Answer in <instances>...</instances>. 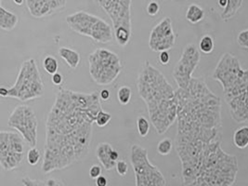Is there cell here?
<instances>
[{
	"mask_svg": "<svg viewBox=\"0 0 248 186\" xmlns=\"http://www.w3.org/2000/svg\"><path fill=\"white\" fill-rule=\"evenodd\" d=\"M100 93L60 88L46 119L42 170L48 173L84 159L90 150L92 125L102 110Z\"/></svg>",
	"mask_w": 248,
	"mask_h": 186,
	"instance_id": "obj_1",
	"label": "cell"
},
{
	"mask_svg": "<svg viewBox=\"0 0 248 186\" xmlns=\"http://www.w3.org/2000/svg\"><path fill=\"white\" fill-rule=\"evenodd\" d=\"M178 132L176 140L209 143L221 139V100L203 78H192L186 89L176 91Z\"/></svg>",
	"mask_w": 248,
	"mask_h": 186,
	"instance_id": "obj_2",
	"label": "cell"
},
{
	"mask_svg": "<svg viewBox=\"0 0 248 186\" xmlns=\"http://www.w3.org/2000/svg\"><path fill=\"white\" fill-rule=\"evenodd\" d=\"M138 91L145 102L150 121L158 134L166 133L178 119L176 92L166 77L148 61L138 77Z\"/></svg>",
	"mask_w": 248,
	"mask_h": 186,
	"instance_id": "obj_3",
	"label": "cell"
},
{
	"mask_svg": "<svg viewBox=\"0 0 248 186\" xmlns=\"http://www.w3.org/2000/svg\"><path fill=\"white\" fill-rule=\"evenodd\" d=\"M239 170L237 157L221 148V139L204 146L194 186H232Z\"/></svg>",
	"mask_w": 248,
	"mask_h": 186,
	"instance_id": "obj_4",
	"label": "cell"
},
{
	"mask_svg": "<svg viewBox=\"0 0 248 186\" xmlns=\"http://www.w3.org/2000/svg\"><path fill=\"white\" fill-rule=\"evenodd\" d=\"M212 78L219 82L225 101L248 89V69H243L236 56L226 52L218 61Z\"/></svg>",
	"mask_w": 248,
	"mask_h": 186,
	"instance_id": "obj_5",
	"label": "cell"
},
{
	"mask_svg": "<svg viewBox=\"0 0 248 186\" xmlns=\"http://www.w3.org/2000/svg\"><path fill=\"white\" fill-rule=\"evenodd\" d=\"M44 93V82L38 71L34 59L23 62L19 72L17 80L9 89L8 97L27 102L40 98Z\"/></svg>",
	"mask_w": 248,
	"mask_h": 186,
	"instance_id": "obj_6",
	"label": "cell"
},
{
	"mask_svg": "<svg viewBox=\"0 0 248 186\" xmlns=\"http://www.w3.org/2000/svg\"><path fill=\"white\" fill-rule=\"evenodd\" d=\"M69 27L79 35L90 36L99 43H109L113 32L109 23L95 15L86 12H78L66 17Z\"/></svg>",
	"mask_w": 248,
	"mask_h": 186,
	"instance_id": "obj_7",
	"label": "cell"
},
{
	"mask_svg": "<svg viewBox=\"0 0 248 186\" xmlns=\"http://www.w3.org/2000/svg\"><path fill=\"white\" fill-rule=\"evenodd\" d=\"M90 73L99 85H109L120 75L122 65L116 53L106 48H98L89 56Z\"/></svg>",
	"mask_w": 248,
	"mask_h": 186,
	"instance_id": "obj_8",
	"label": "cell"
},
{
	"mask_svg": "<svg viewBox=\"0 0 248 186\" xmlns=\"http://www.w3.org/2000/svg\"><path fill=\"white\" fill-rule=\"evenodd\" d=\"M130 162L135 172L137 186H164L166 179L156 166L149 161L145 148L134 144L130 149Z\"/></svg>",
	"mask_w": 248,
	"mask_h": 186,
	"instance_id": "obj_9",
	"label": "cell"
},
{
	"mask_svg": "<svg viewBox=\"0 0 248 186\" xmlns=\"http://www.w3.org/2000/svg\"><path fill=\"white\" fill-rule=\"evenodd\" d=\"M8 125L18 130L23 136V140L32 147L36 145L38 121L31 107L26 105L17 106L10 116Z\"/></svg>",
	"mask_w": 248,
	"mask_h": 186,
	"instance_id": "obj_10",
	"label": "cell"
},
{
	"mask_svg": "<svg viewBox=\"0 0 248 186\" xmlns=\"http://www.w3.org/2000/svg\"><path fill=\"white\" fill-rule=\"evenodd\" d=\"M200 60V51L194 44H188L184 47L181 59L173 71V78L179 88L186 89L189 86Z\"/></svg>",
	"mask_w": 248,
	"mask_h": 186,
	"instance_id": "obj_11",
	"label": "cell"
},
{
	"mask_svg": "<svg viewBox=\"0 0 248 186\" xmlns=\"http://www.w3.org/2000/svg\"><path fill=\"white\" fill-rule=\"evenodd\" d=\"M108 14L113 22V34L126 30L131 32L132 0H94Z\"/></svg>",
	"mask_w": 248,
	"mask_h": 186,
	"instance_id": "obj_12",
	"label": "cell"
},
{
	"mask_svg": "<svg viewBox=\"0 0 248 186\" xmlns=\"http://www.w3.org/2000/svg\"><path fill=\"white\" fill-rule=\"evenodd\" d=\"M176 38L171 19L167 17L153 28L149 38V46L155 52L169 50L175 46Z\"/></svg>",
	"mask_w": 248,
	"mask_h": 186,
	"instance_id": "obj_13",
	"label": "cell"
},
{
	"mask_svg": "<svg viewBox=\"0 0 248 186\" xmlns=\"http://www.w3.org/2000/svg\"><path fill=\"white\" fill-rule=\"evenodd\" d=\"M67 0H26V5L32 16L43 18L65 8Z\"/></svg>",
	"mask_w": 248,
	"mask_h": 186,
	"instance_id": "obj_14",
	"label": "cell"
},
{
	"mask_svg": "<svg viewBox=\"0 0 248 186\" xmlns=\"http://www.w3.org/2000/svg\"><path fill=\"white\" fill-rule=\"evenodd\" d=\"M23 139L19 134L11 131L0 132V158L23 153Z\"/></svg>",
	"mask_w": 248,
	"mask_h": 186,
	"instance_id": "obj_15",
	"label": "cell"
},
{
	"mask_svg": "<svg viewBox=\"0 0 248 186\" xmlns=\"http://www.w3.org/2000/svg\"><path fill=\"white\" fill-rule=\"evenodd\" d=\"M232 118L236 123H248V89L226 101Z\"/></svg>",
	"mask_w": 248,
	"mask_h": 186,
	"instance_id": "obj_16",
	"label": "cell"
},
{
	"mask_svg": "<svg viewBox=\"0 0 248 186\" xmlns=\"http://www.w3.org/2000/svg\"><path fill=\"white\" fill-rule=\"evenodd\" d=\"M113 150V146L107 142L100 143L96 149V156L105 170H112L116 166V161L112 158Z\"/></svg>",
	"mask_w": 248,
	"mask_h": 186,
	"instance_id": "obj_17",
	"label": "cell"
},
{
	"mask_svg": "<svg viewBox=\"0 0 248 186\" xmlns=\"http://www.w3.org/2000/svg\"><path fill=\"white\" fill-rule=\"evenodd\" d=\"M18 23V16L10 12L9 10H6L2 5L0 6V27L3 30L11 31L15 28V26Z\"/></svg>",
	"mask_w": 248,
	"mask_h": 186,
	"instance_id": "obj_18",
	"label": "cell"
},
{
	"mask_svg": "<svg viewBox=\"0 0 248 186\" xmlns=\"http://www.w3.org/2000/svg\"><path fill=\"white\" fill-rule=\"evenodd\" d=\"M59 55L65 61L69 67H71L72 69L78 68L81 58L80 54L77 50L66 46H62L59 49Z\"/></svg>",
	"mask_w": 248,
	"mask_h": 186,
	"instance_id": "obj_19",
	"label": "cell"
},
{
	"mask_svg": "<svg viewBox=\"0 0 248 186\" xmlns=\"http://www.w3.org/2000/svg\"><path fill=\"white\" fill-rule=\"evenodd\" d=\"M243 2L244 0H228L227 7L220 14L221 19L227 22L231 20L232 17H234L237 12H239V10L241 9Z\"/></svg>",
	"mask_w": 248,
	"mask_h": 186,
	"instance_id": "obj_20",
	"label": "cell"
},
{
	"mask_svg": "<svg viewBox=\"0 0 248 186\" xmlns=\"http://www.w3.org/2000/svg\"><path fill=\"white\" fill-rule=\"evenodd\" d=\"M233 143L239 149H245L248 146V126L237 128L233 133Z\"/></svg>",
	"mask_w": 248,
	"mask_h": 186,
	"instance_id": "obj_21",
	"label": "cell"
},
{
	"mask_svg": "<svg viewBox=\"0 0 248 186\" xmlns=\"http://www.w3.org/2000/svg\"><path fill=\"white\" fill-rule=\"evenodd\" d=\"M204 17V11L197 4H191L186 12V19L191 23H200Z\"/></svg>",
	"mask_w": 248,
	"mask_h": 186,
	"instance_id": "obj_22",
	"label": "cell"
},
{
	"mask_svg": "<svg viewBox=\"0 0 248 186\" xmlns=\"http://www.w3.org/2000/svg\"><path fill=\"white\" fill-rule=\"evenodd\" d=\"M214 39L211 35H203L199 42V49L204 54H210L214 50Z\"/></svg>",
	"mask_w": 248,
	"mask_h": 186,
	"instance_id": "obj_23",
	"label": "cell"
},
{
	"mask_svg": "<svg viewBox=\"0 0 248 186\" xmlns=\"http://www.w3.org/2000/svg\"><path fill=\"white\" fill-rule=\"evenodd\" d=\"M43 68L49 75L55 74L56 72H58V69H59V62H58L57 59L54 56L47 55L43 60Z\"/></svg>",
	"mask_w": 248,
	"mask_h": 186,
	"instance_id": "obj_24",
	"label": "cell"
},
{
	"mask_svg": "<svg viewBox=\"0 0 248 186\" xmlns=\"http://www.w3.org/2000/svg\"><path fill=\"white\" fill-rule=\"evenodd\" d=\"M131 96H132V91L127 86H122L117 92V99L121 105H128L131 100Z\"/></svg>",
	"mask_w": 248,
	"mask_h": 186,
	"instance_id": "obj_25",
	"label": "cell"
},
{
	"mask_svg": "<svg viewBox=\"0 0 248 186\" xmlns=\"http://www.w3.org/2000/svg\"><path fill=\"white\" fill-rule=\"evenodd\" d=\"M137 127L140 137L145 138L150 131V121L144 116H139L137 119Z\"/></svg>",
	"mask_w": 248,
	"mask_h": 186,
	"instance_id": "obj_26",
	"label": "cell"
},
{
	"mask_svg": "<svg viewBox=\"0 0 248 186\" xmlns=\"http://www.w3.org/2000/svg\"><path fill=\"white\" fill-rule=\"evenodd\" d=\"M111 120H112V115L108 112H105L103 109H102L96 116L95 123L97 124V126H99L100 128H102V127L107 126Z\"/></svg>",
	"mask_w": 248,
	"mask_h": 186,
	"instance_id": "obj_27",
	"label": "cell"
},
{
	"mask_svg": "<svg viewBox=\"0 0 248 186\" xmlns=\"http://www.w3.org/2000/svg\"><path fill=\"white\" fill-rule=\"evenodd\" d=\"M172 147H173V143H172L171 140L168 139V138L162 140L158 143V154L161 155H170V152L172 150Z\"/></svg>",
	"mask_w": 248,
	"mask_h": 186,
	"instance_id": "obj_28",
	"label": "cell"
},
{
	"mask_svg": "<svg viewBox=\"0 0 248 186\" xmlns=\"http://www.w3.org/2000/svg\"><path fill=\"white\" fill-rule=\"evenodd\" d=\"M40 158H41V153L34 146L27 152V162L29 165L35 166L37 163L39 162Z\"/></svg>",
	"mask_w": 248,
	"mask_h": 186,
	"instance_id": "obj_29",
	"label": "cell"
},
{
	"mask_svg": "<svg viewBox=\"0 0 248 186\" xmlns=\"http://www.w3.org/2000/svg\"><path fill=\"white\" fill-rule=\"evenodd\" d=\"M147 13L152 16V17H155L156 16L159 12H160V5L158 3L157 1L155 0H152L148 3L146 8Z\"/></svg>",
	"mask_w": 248,
	"mask_h": 186,
	"instance_id": "obj_30",
	"label": "cell"
},
{
	"mask_svg": "<svg viewBox=\"0 0 248 186\" xmlns=\"http://www.w3.org/2000/svg\"><path fill=\"white\" fill-rule=\"evenodd\" d=\"M238 45L245 48H248V29L241 31L237 35Z\"/></svg>",
	"mask_w": 248,
	"mask_h": 186,
	"instance_id": "obj_31",
	"label": "cell"
},
{
	"mask_svg": "<svg viewBox=\"0 0 248 186\" xmlns=\"http://www.w3.org/2000/svg\"><path fill=\"white\" fill-rule=\"evenodd\" d=\"M115 169H116V171H117L118 174L122 176V177H124L127 173V171H128L127 163L125 162L124 160H118L116 162Z\"/></svg>",
	"mask_w": 248,
	"mask_h": 186,
	"instance_id": "obj_32",
	"label": "cell"
},
{
	"mask_svg": "<svg viewBox=\"0 0 248 186\" xmlns=\"http://www.w3.org/2000/svg\"><path fill=\"white\" fill-rule=\"evenodd\" d=\"M159 62L162 65H168L170 62V55L169 50H163L160 52Z\"/></svg>",
	"mask_w": 248,
	"mask_h": 186,
	"instance_id": "obj_33",
	"label": "cell"
},
{
	"mask_svg": "<svg viewBox=\"0 0 248 186\" xmlns=\"http://www.w3.org/2000/svg\"><path fill=\"white\" fill-rule=\"evenodd\" d=\"M102 169L99 165H93L90 170V175L92 179H97L99 176L102 175Z\"/></svg>",
	"mask_w": 248,
	"mask_h": 186,
	"instance_id": "obj_34",
	"label": "cell"
},
{
	"mask_svg": "<svg viewBox=\"0 0 248 186\" xmlns=\"http://www.w3.org/2000/svg\"><path fill=\"white\" fill-rule=\"evenodd\" d=\"M51 81L55 86H62V84L63 82V77L61 73L56 72L55 74L51 75Z\"/></svg>",
	"mask_w": 248,
	"mask_h": 186,
	"instance_id": "obj_35",
	"label": "cell"
},
{
	"mask_svg": "<svg viewBox=\"0 0 248 186\" xmlns=\"http://www.w3.org/2000/svg\"><path fill=\"white\" fill-rule=\"evenodd\" d=\"M23 184L24 186H46V182H40V181H33L29 178H24L23 179Z\"/></svg>",
	"mask_w": 248,
	"mask_h": 186,
	"instance_id": "obj_36",
	"label": "cell"
},
{
	"mask_svg": "<svg viewBox=\"0 0 248 186\" xmlns=\"http://www.w3.org/2000/svg\"><path fill=\"white\" fill-rule=\"evenodd\" d=\"M108 185V182H107V179L104 177V176H99L97 179H96V186H106Z\"/></svg>",
	"mask_w": 248,
	"mask_h": 186,
	"instance_id": "obj_37",
	"label": "cell"
},
{
	"mask_svg": "<svg viewBox=\"0 0 248 186\" xmlns=\"http://www.w3.org/2000/svg\"><path fill=\"white\" fill-rule=\"evenodd\" d=\"M100 97H101V100H102V101H108L111 97V93L108 90L104 89L100 93Z\"/></svg>",
	"mask_w": 248,
	"mask_h": 186,
	"instance_id": "obj_38",
	"label": "cell"
},
{
	"mask_svg": "<svg viewBox=\"0 0 248 186\" xmlns=\"http://www.w3.org/2000/svg\"><path fill=\"white\" fill-rule=\"evenodd\" d=\"M46 186H63V184H62L61 182H58L56 180H53V179H49V180L46 181Z\"/></svg>",
	"mask_w": 248,
	"mask_h": 186,
	"instance_id": "obj_39",
	"label": "cell"
},
{
	"mask_svg": "<svg viewBox=\"0 0 248 186\" xmlns=\"http://www.w3.org/2000/svg\"><path fill=\"white\" fill-rule=\"evenodd\" d=\"M0 95L2 97H8V95H9V89H7L5 87L0 88Z\"/></svg>",
	"mask_w": 248,
	"mask_h": 186,
	"instance_id": "obj_40",
	"label": "cell"
},
{
	"mask_svg": "<svg viewBox=\"0 0 248 186\" xmlns=\"http://www.w3.org/2000/svg\"><path fill=\"white\" fill-rule=\"evenodd\" d=\"M217 4L221 9H225L228 5V0H217Z\"/></svg>",
	"mask_w": 248,
	"mask_h": 186,
	"instance_id": "obj_41",
	"label": "cell"
},
{
	"mask_svg": "<svg viewBox=\"0 0 248 186\" xmlns=\"http://www.w3.org/2000/svg\"><path fill=\"white\" fill-rule=\"evenodd\" d=\"M16 5H18V6H21V5H23V0H12Z\"/></svg>",
	"mask_w": 248,
	"mask_h": 186,
	"instance_id": "obj_42",
	"label": "cell"
},
{
	"mask_svg": "<svg viewBox=\"0 0 248 186\" xmlns=\"http://www.w3.org/2000/svg\"><path fill=\"white\" fill-rule=\"evenodd\" d=\"M166 1H169V0H166Z\"/></svg>",
	"mask_w": 248,
	"mask_h": 186,
	"instance_id": "obj_43",
	"label": "cell"
}]
</instances>
